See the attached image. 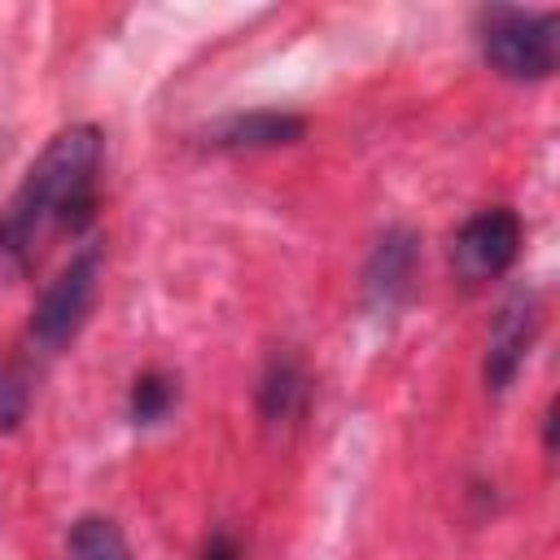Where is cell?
Here are the masks:
<instances>
[{
    "label": "cell",
    "mask_w": 560,
    "mask_h": 560,
    "mask_svg": "<svg viewBox=\"0 0 560 560\" xmlns=\"http://www.w3.org/2000/svg\"><path fill=\"white\" fill-rule=\"evenodd\" d=\"M101 166L105 136L92 122H70L44 144L0 206V262L9 271H31L48 241L79 236L96 219Z\"/></svg>",
    "instance_id": "obj_1"
},
{
    "label": "cell",
    "mask_w": 560,
    "mask_h": 560,
    "mask_svg": "<svg viewBox=\"0 0 560 560\" xmlns=\"http://www.w3.org/2000/svg\"><path fill=\"white\" fill-rule=\"evenodd\" d=\"M560 18L547 13H529V9H481L477 13V39H481V57L494 74L512 79V83H542L556 70V44H560Z\"/></svg>",
    "instance_id": "obj_2"
},
{
    "label": "cell",
    "mask_w": 560,
    "mask_h": 560,
    "mask_svg": "<svg viewBox=\"0 0 560 560\" xmlns=\"http://www.w3.org/2000/svg\"><path fill=\"white\" fill-rule=\"evenodd\" d=\"M96 284H101V245H83L79 254H70V262L44 284V293L31 306V324H26V341L39 354H61L79 328L92 315L96 302Z\"/></svg>",
    "instance_id": "obj_3"
},
{
    "label": "cell",
    "mask_w": 560,
    "mask_h": 560,
    "mask_svg": "<svg viewBox=\"0 0 560 560\" xmlns=\"http://www.w3.org/2000/svg\"><path fill=\"white\" fill-rule=\"evenodd\" d=\"M521 214L512 206H486L468 214L451 241V267L464 284H486L499 280L516 258H521Z\"/></svg>",
    "instance_id": "obj_4"
},
{
    "label": "cell",
    "mask_w": 560,
    "mask_h": 560,
    "mask_svg": "<svg viewBox=\"0 0 560 560\" xmlns=\"http://www.w3.org/2000/svg\"><path fill=\"white\" fill-rule=\"evenodd\" d=\"M534 337H538V298L525 293V289H516V293L499 306V315H494V324H490L486 363H481V376H486V389H490V394H503V389L516 381V372H521V363H525Z\"/></svg>",
    "instance_id": "obj_5"
},
{
    "label": "cell",
    "mask_w": 560,
    "mask_h": 560,
    "mask_svg": "<svg viewBox=\"0 0 560 560\" xmlns=\"http://www.w3.org/2000/svg\"><path fill=\"white\" fill-rule=\"evenodd\" d=\"M416 258H420V241H416L411 228H389L372 245V258L363 267V293L376 311H394L411 293Z\"/></svg>",
    "instance_id": "obj_6"
},
{
    "label": "cell",
    "mask_w": 560,
    "mask_h": 560,
    "mask_svg": "<svg viewBox=\"0 0 560 560\" xmlns=\"http://www.w3.org/2000/svg\"><path fill=\"white\" fill-rule=\"evenodd\" d=\"M306 118L289 114V109H249V114H232L219 127H210V144L214 149H280L302 140Z\"/></svg>",
    "instance_id": "obj_7"
},
{
    "label": "cell",
    "mask_w": 560,
    "mask_h": 560,
    "mask_svg": "<svg viewBox=\"0 0 560 560\" xmlns=\"http://www.w3.org/2000/svg\"><path fill=\"white\" fill-rule=\"evenodd\" d=\"M306 394H311L306 368H302L293 354H271V363H267L262 376H258V416H262L267 424L298 420L302 407H306Z\"/></svg>",
    "instance_id": "obj_8"
},
{
    "label": "cell",
    "mask_w": 560,
    "mask_h": 560,
    "mask_svg": "<svg viewBox=\"0 0 560 560\" xmlns=\"http://www.w3.org/2000/svg\"><path fill=\"white\" fill-rule=\"evenodd\" d=\"M61 560H136V556H131V542L118 529V521H109L101 512H88L70 525Z\"/></svg>",
    "instance_id": "obj_9"
},
{
    "label": "cell",
    "mask_w": 560,
    "mask_h": 560,
    "mask_svg": "<svg viewBox=\"0 0 560 560\" xmlns=\"http://www.w3.org/2000/svg\"><path fill=\"white\" fill-rule=\"evenodd\" d=\"M179 402V381L162 368H149L131 381V394H127V416L136 424H162L171 416V407Z\"/></svg>",
    "instance_id": "obj_10"
},
{
    "label": "cell",
    "mask_w": 560,
    "mask_h": 560,
    "mask_svg": "<svg viewBox=\"0 0 560 560\" xmlns=\"http://www.w3.org/2000/svg\"><path fill=\"white\" fill-rule=\"evenodd\" d=\"M31 411V372L22 363H0V433H13Z\"/></svg>",
    "instance_id": "obj_11"
},
{
    "label": "cell",
    "mask_w": 560,
    "mask_h": 560,
    "mask_svg": "<svg viewBox=\"0 0 560 560\" xmlns=\"http://www.w3.org/2000/svg\"><path fill=\"white\" fill-rule=\"evenodd\" d=\"M201 560H241V542L232 529H214L201 547Z\"/></svg>",
    "instance_id": "obj_12"
},
{
    "label": "cell",
    "mask_w": 560,
    "mask_h": 560,
    "mask_svg": "<svg viewBox=\"0 0 560 560\" xmlns=\"http://www.w3.org/2000/svg\"><path fill=\"white\" fill-rule=\"evenodd\" d=\"M542 446L547 451H556V402L547 407V416H542Z\"/></svg>",
    "instance_id": "obj_13"
}]
</instances>
